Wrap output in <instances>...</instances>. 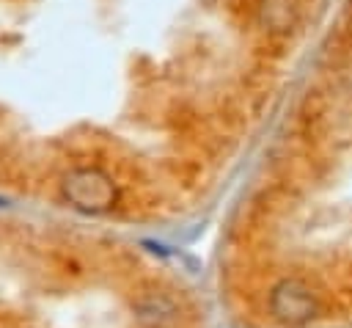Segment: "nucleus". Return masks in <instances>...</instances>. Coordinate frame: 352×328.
<instances>
[{
	"label": "nucleus",
	"instance_id": "nucleus-1",
	"mask_svg": "<svg viewBox=\"0 0 352 328\" xmlns=\"http://www.w3.org/2000/svg\"><path fill=\"white\" fill-rule=\"evenodd\" d=\"M63 198L80 212H104L116 204L118 190L113 179L99 168H74L60 182Z\"/></svg>",
	"mask_w": 352,
	"mask_h": 328
},
{
	"label": "nucleus",
	"instance_id": "nucleus-2",
	"mask_svg": "<svg viewBox=\"0 0 352 328\" xmlns=\"http://www.w3.org/2000/svg\"><path fill=\"white\" fill-rule=\"evenodd\" d=\"M319 295L302 278H283L270 292V311L283 325H305L319 314Z\"/></svg>",
	"mask_w": 352,
	"mask_h": 328
}]
</instances>
